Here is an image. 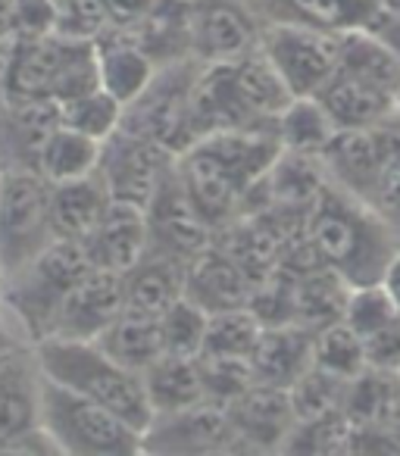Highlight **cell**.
Wrapping results in <instances>:
<instances>
[{"mask_svg": "<svg viewBox=\"0 0 400 456\" xmlns=\"http://www.w3.org/2000/svg\"><path fill=\"white\" fill-rule=\"evenodd\" d=\"M260 51L294 97H316L338 69L341 35L310 26H263Z\"/></svg>", "mask_w": 400, "mask_h": 456, "instance_id": "obj_8", "label": "cell"}, {"mask_svg": "<svg viewBox=\"0 0 400 456\" xmlns=\"http://www.w3.org/2000/svg\"><path fill=\"white\" fill-rule=\"evenodd\" d=\"M57 0H16V38H45L57 35Z\"/></svg>", "mask_w": 400, "mask_h": 456, "instance_id": "obj_41", "label": "cell"}, {"mask_svg": "<svg viewBox=\"0 0 400 456\" xmlns=\"http://www.w3.org/2000/svg\"><path fill=\"white\" fill-rule=\"evenodd\" d=\"M107 4V13H110V22L119 28H128L147 16V10L157 4V0H103Z\"/></svg>", "mask_w": 400, "mask_h": 456, "instance_id": "obj_45", "label": "cell"}, {"mask_svg": "<svg viewBox=\"0 0 400 456\" xmlns=\"http://www.w3.org/2000/svg\"><path fill=\"white\" fill-rule=\"evenodd\" d=\"M10 347H22V344H13V341H4V338H0V350H10Z\"/></svg>", "mask_w": 400, "mask_h": 456, "instance_id": "obj_52", "label": "cell"}, {"mask_svg": "<svg viewBox=\"0 0 400 456\" xmlns=\"http://www.w3.org/2000/svg\"><path fill=\"white\" fill-rule=\"evenodd\" d=\"M225 406H229V416L244 444V453L282 450L298 422L288 387L263 385V381H254L248 391H241Z\"/></svg>", "mask_w": 400, "mask_h": 456, "instance_id": "obj_16", "label": "cell"}, {"mask_svg": "<svg viewBox=\"0 0 400 456\" xmlns=\"http://www.w3.org/2000/svg\"><path fill=\"white\" fill-rule=\"evenodd\" d=\"M63 126L51 97H0V172H38L51 134Z\"/></svg>", "mask_w": 400, "mask_h": 456, "instance_id": "obj_13", "label": "cell"}, {"mask_svg": "<svg viewBox=\"0 0 400 456\" xmlns=\"http://www.w3.org/2000/svg\"><path fill=\"white\" fill-rule=\"evenodd\" d=\"M191 20H194V0H157L147 16L135 26L122 28L138 47H144L157 66H169L191 53ZM119 28V26H116Z\"/></svg>", "mask_w": 400, "mask_h": 456, "instance_id": "obj_25", "label": "cell"}, {"mask_svg": "<svg viewBox=\"0 0 400 456\" xmlns=\"http://www.w3.org/2000/svg\"><path fill=\"white\" fill-rule=\"evenodd\" d=\"M176 159V153L159 141L119 128L113 138L103 141L101 175L113 200L147 209L159 194L163 182L172 175Z\"/></svg>", "mask_w": 400, "mask_h": 456, "instance_id": "obj_9", "label": "cell"}, {"mask_svg": "<svg viewBox=\"0 0 400 456\" xmlns=\"http://www.w3.org/2000/svg\"><path fill=\"white\" fill-rule=\"evenodd\" d=\"M394 113H400V91H397V97H394Z\"/></svg>", "mask_w": 400, "mask_h": 456, "instance_id": "obj_53", "label": "cell"}, {"mask_svg": "<svg viewBox=\"0 0 400 456\" xmlns=\"http://www.w3.org/2000/svg\"><path fill=\"white\" fill-rule=\"evenodd\" d=\"M385 10H391V13L400 16V0H385Z\"/></svg>", "mask_w": 400, "mask_h": 456, "instance_id": "obj_50", "label": "cell"}, {"mask_svg": "<svg viewBox=\"0 0 400 456\" xmlns=\"http://www.w3.org/2000/svg\"><path fill=\"white\" fill-rule=\"evenodd\" d=\"M144 453L157 456H210L244 453V444L229 416V406L219 400H200L178 412L153 416L144 431Z\"/></svg>", "mask_w": 400, "mask_h": 456, "instance_id": "obj_10", "label": "cell"}, {"mask_svg": "<svg viewBox=\"0 0 400 456\" xmlns=\"http://www.w3.org/2000/svg\"><path fill=\"white\" fill-rule=\"evenodd\" d=\"M122 116H126V103L116 101L110 91L94 88L88 94H78L72 101L60 103V119L66 128H76V132L88 134L94 141L113 138L122 128Z\"/></svg>", "mask_w": 400, "mask_h": 456, "instance_id": "obj_34", "label": "cell"}, {"mask_svg": "<svg viewBox=\"0 0 400 456\" xmlns=\"http://www.w3.org/2000/svg\"><path fill=\"white\" fill-rule=\"evenodd\" d=\"M260 331L263 322L250 306L213 313L210 325H207L204 354L200 356H238V360H250Z\"/></svg>", "mask_w": 400, "mask_h": 456, "instance_id": "obj_37", "label": "cell"}, {"mask_svg": "<svg viewBox=\"0 0 400 456\" xmlns=\"http://www.w3.org/2000/svg\"><path fill=\"white\" fill-rule=\"evenodd\" d=\"M0 203H4V172H0Z\"/></svg>", "mask_w": 400, "mask_h": 456, "instance_id": "obj_54", "label": "cell"}, {"mask_svg": "<svg viewBox=\"0 0 400 456\" xmlns=\"http://www.w3.org/2000/svg\"><path fill=\"white\" fill-rule=\"evenodd\" d=\"M10 60H13V41H0V97L7 94Z\"/></svg>", "mask_w": 400, "mask_h": 456, "instance_id": "obj_49", "label": "cell"}, {"mask_svg": "<svg viewBox=\"0 0 400 456\" xmlns=\"http://www.w3.org/2000/svg\"><path fill=\"white\" fill-rule=\"evenodd\" d=\"M304 241L313 256L350 288L379 281L400 238L372 203L360 200L338 184H325L304 219Z\"/></svg>", "mask_w": 400, "mask_h": 456, "instance_id": "obj_1", "label": "cell"}, {"mask_svg": "<svg viewBox=\"0 0 400 456\" xmlns=\"http://www.w3.org/2000/svg\"><path fill=\"white\" fill-rule=\"evenodd\" d=\"M263 26H310L322 32L369 28L385 0H248Z\"/></svg>", "mask_w": 400, "mask_h": 456, "instance_id": "obj_17", "label": "cell"}, {"mask_svg": "<svg viewBox=\"0 0 400 456\" xmlns=\"http://www.w3.org/2000/svg\"><path fill=\"white\" fill-rule=\"evenodd\" d=\"M207 325L210 313L191 297H182L159 316V331H163V347L172 356H200L207 341Z\"/></svg>", "mask_w": 400, "mask_h": 456, "instance_id": "obj_38", "label": "cell"}, {"mask_svg": "<svg viewBox=\"0 0 400 456\" xmlns=\"http://www.w3.org/2000/svg\"><path fill=\"white\" fill-rule=\"evenodd\" d=\"M82 45L91 41H69L63 35H45V38H16L13 60H10L7 94L13 97H51L63 78L66 66L78 53Z\"/></svg>", "mask_w": 400, "mask_h": 456, "instance_id": "obj_18", "label": "cell"}, {"mask_svg": "<svg viewBox=\"0 0 400 456\" xmlns=\"http://www.w3.org/2000/svg\"><path fill=\"white\" fill-rule=\"evenodd\" d=\"M263 22L248 0H194L191 20V53L204 66L238 63L260 51Z\"/></svg>", "mask_w": 400, "mask_h": 456, "instance_id": "obj_11", "label": "cell"}, {"mask_svg": "<svg viewBox=\"0 0 400 456\" xmlns=\"http://www.w3.org/2000/svg\"><path fill=\"white\" fill-rule=\"evenodd\" d=\"M369 203L379 209V216L397 232V238H400V169H385V175H381L379 188H375V194Z\"/></svg>", "mask_w": 400, "mask_h": 456, "instance_id": "obj_43", "label": "cell"}, {"mask_svg": "<svg viewBox=\"0 0 400 456\" xmlns=\"http://www.w3.org/2000/svg\"><path fill=\"white\" fill-rule=\"evenodd\" d=\"M147 225H151V254L182 260L184 266H191L204 250H210L216 238V228L191 203L176 169L147 207Z\"/></svg>", "mask_w": 400, "mask_h": 456, "instance_id": "obj_12", "label": "cell"}, {"mask_svg": "<svg viewBox=\"0 0 400 456\" xmlns=\"http://www.w3.org/2000/svg\"><path fill=\"white\" fill-rule=\"evenodd\" d=\"M381 285H385V291L391 294V300L397 304V310H400V248L394 250V256L388 260V266H385V273H381Z\"/></svg>", "mask_w": 400, "mask_h": 456, "instance_id": "obj_47", "label": "cell"}, {"mask_svg": "<svg viewBox=\"0 0 400 456\" xmlns=\"http://www.w3.org/2000/svg\"><path fill=\"white\" fill-rule=\"evenodd\" d=\"M207 66L200 60L188 57L178 63L159 66L153 82L144 94L135 97L122 116V128L141 138H151L166 144L172 153H182L194 144V126H191V110H194V91Z\"/></svg>", "mask_w": 400, "mask_h": 456, "instance_id": "obj_5", "label": "cell"}, {"mask_svg": "<svg viewBox=\"0 0 400 456\" xmlns=\"http://www.w3.org/2000/svg\"><path fill=\"white\" fill-rule=\"evenodd\" d=\"M88 256L97 269L126 275L132 266H138L151 250V225H147V209L132 203L110 200L101 225L94 235L85 241Z\"/></svg>", "mask_w": 400, "mask_h": 456, "instance_id": "obj_19", "label": "cell"}, {"mask_svg": "<svg viewBox=\"0 0 400 456\" xmlns=\"http://www.w3.org/2000/svg\"><path fill=\"white\" fill-rule=\"evenodd\" d=\"M184 281L188 266L182 260H172L163 254H151L122 275V291H126V313L159 319L172 304L184 297Z\"/></svg>", "mask_w": 400, "mask_h": 456, "instance_id": "obj_24", "label": "cell"}, {"mask_svg": "<svg viewBox=\"0 0 400 456\" xmlns=\"http://www.w3.org/2000/svg\"><path fill=\"white\" fill-rule=\"evenodd\" d=\"M126 306L122 275L110 269H91L69 294L57 313L51 338H69V341H97L110 329Z\"/></svg>", "mask_w": 400, "mask_h": 456, "instance_id": "obj_15", "label": "cell"}, {"mask_svg": "<svg viewBox=\"0 0 400 456\" xmlns=\"http://www.w3.org/2000/svg\"><path fill=\"white\" fill-rule=\"evenodd\" d=\"M344 391H347V379H338V375L325 372L316 362L288 387L298 422L325 419V416H344Z\"/></svg>", "mask_w": 400, "mask_h": 456, "instance_id": "obj_36", "label": "cell"}, {"mask_svg": "<svg viewBox=\"0 0 400 456\" xmlns=\"http://www.w3.org/2000/svg\"><path fill=\"white\" fill-rule=\"evenodd\" d=\"M0 41H16V0H0Z\"/></svg>", "mask_w": 400, "mask_h": 456, "instance_id": "obj_48", "label": "cell"}, {"mask_svg": "<svg viewBox=\"0 0 400 456\" xmlns=\"http://www.w3.org/2000/svg\"><path fill=\"white\" fill-rule=\"evenodd\" d=\"M101 151H103L101 141L88 138V134L76 132V128L60 126L57 132L51 134V141L45 144L38 172L51 184L94 175V172L101 169Z\"/></svg>", "mask_w": 400, "mask_h": 456, "instance_id": "obj_32", "label": "cell"}, {"mask_svg": "<svg viewBox=\"0 0 400 456\" xmlns=\"http://www.w3.org/2000/svg\"><path fill=\"white\" fill-rule=\"evenodd\" d=\"M41 425L66 456H138L144 435L97 400L57 385L45 375Z\"/></svg>", "mask_w": 400, "mask_h": 456, "instance_id": "obj_3", "label": "cell"}, {"mask_svg": "<svg viewBox=\"0 0 400 456\" xmlns=\"http://www.w3.org/2000/svg\"><path fill=\"white\" fill-rule=\"evenodd\" d=\"M57 35H63L69 41H91V45H97V38H103V32L113 26L103 0H57Z\"/></svg>", "mask_w": 400, "mask_h": 456, "instance_id": "obj_40", "label": "cell"}, {"mask_svg": "<svg viewBox=\"0 0 400 456\" xmlns=\"http://www.w3.org/2000/svg\"><path fill=\"white\" fill-rule=\"evenodd\" d=\"M313 362L325 372L338 375V379H354L366 362V341L350 329L344 319H335V322L316 329V347H313Z\"/></svg>", "mask_w": 400, "mask_h": 456, "instance_id": "obj_35", "label": "cell"}, {"mask_svg": "<svg viewBox=\"0 0 400 456\" xmlns=\"http://www.w3.org/2000/svg\"><path fill=\"white\" fill-rule=\"evenodd\" d=\"M91 269H94V263H91L88 248L82 241L57 238L26 269L10 275L0 300L16 316V322L26 329L29 341L38 344L45 338H51V329L57 322V313L63 306L66 294Z\"/></svg>", "mask_w": 400, "mask_h": 456, "instance_id": "obj_4", "label": "cell"}, {"mask_svg": "<svg viewBox=\"0 0 400 456\" xmlns=\"http://www.w3.org/2000/svg\"><path fill=\"white\" fill-rule=\"evenodd\" d=\"M369 28H372V32L379 35V38L385 41L388 47H391L394 57L400 60V16H397V13H391V10L381 7V13L375 16L372 26H369Z\"/></svg>", "mask_w": 400, "mask_h": 456, "instance_id": "obj_46", "label": "cell"}, {"mask_svg": "<svg viewBox=\"0 0 400 456\" xmlns=\"http://www.w3.org/2000/svg\"><path fill=\"white\" fill-rule=\"evenodd\" d=\"M313 347H316V331L306 329V325H263L260 338L254 344V354H250L254 379L263 381V385L291 387L313 366Z\"/></svg>", "mask_w": 400, "mask_h": 456, "instance_id": "obj_21", "label": "cell"}, {"mask_svg": "<svg viewBox=\"0 0 400 456\" xmlns=\"http://www.w3.org/2000/svg\"><path fill=\"white\" fill-rule=\"evenodd\" d=\"M4 288H7V269H4V263H0V294H4Z\"/></svg>", "mask_w": 400, "mask_h": 456, "instance_id": "obj_51", "label": "cell"}, {"mask_svg": "<svg viewBox=\"0 0 400 456\" xmlns=\"http://www.w3.org/2000/svg\"><path fill=\"white\" fill-rule=\"evenodd\" d=\"M316 97L338 128H375L394 113V94L341 69Z\"/></svg>", "mask_w": 400, "mask_h": 456, "instance_id": "obj_28", "label": "cell"}, {"mask_svg": "<svg viewBox=\"0 0 400 456\" xmlns=\"http://www.w3.org/2000/svg\"><path fill=\"white\" fill-rule=\"evenodd\" d=\"M41 385L35 344L0 350V453H60L41 425Z\"/></svg>", "mask_w": 400, "mask_h": 456, "instance_id": "obj_6", "label": "cell"}, {"mask_svg": "<svg viewBox=\"0 0 400 456\" xmlns=\"http://www.w3.org/2000/svg\"><path fill=\"white\" fill-rule=\"evenodd\" d=\"M53 184L41 172H7L4 175V203H0V263L7 279L26 269L41 250H47L53 235L51 219Z\"/></svg>", "mask_w": 400, "mask_h": 456, "instance_id": "obj_7", "label": "cell"}, {"mask_svg": "<svg viewBox=\"0 0 400 456\" xmlns=\"http://www.w3.org/2000/svg\"><path fill=\"white\" fill-rule=\"evenodd\" d=\"M110 191L101 169L94 175L76 178V182H60L51 191V219L53 235L66 241H88L94 228L101 225L103 213L110 207Z\"/></svg>", "mask_w": 400, "mask_h": 456, "instance_id": "obj_26", "label": "cell"}, {"mask_svg": "<svg viewBox=\"0 0 400 456\" xmlns=\"http://www.w3.org/2000/svg\"><path fill=\"white\" fill-rule=\"evenodd\" d=\"M375 138L388 169H400V113H391L381 126H375Z\"/></svg>", "mask_w": 400, "mask_h": 456, "instance_id": "obj_44", "label": "cell"}, {"mask_svg": "<svg viewBox=\"0 0 400 456\" xmlns=\"http://www.w3.org/2000/svg\"><path fill=\"white\" fill-rule=\"evenodd\" d=\"M97 344L116 362H122L126 369H135V372H147L166 354L159 319L138 316V313H126V310L110 322V329L97 338Z\"/></svg>", "mask_w": 400, "mask_h": 456, "instance_id": "obj_30", "label": "cell"}, {"mask_svg": "<svg viewBox=\"0 0 400 456\" xmlns=\"http://www.w3.org/2000/svg\"><path fill=\"white\" fill-rule=\"evenodd\" d=\"M275 128H279V141L285 151L306 153V157H322V151L338 132L319 97H294L279 116Z\"/></svg>", "mask_w": 400, "mask_h": 456, "instance_id": "obj_33", "label": "cell"}, {"mask_svg": "<svg viewBox=\"0 0 400 456\" xmlns=\"http://www.w3.org/2000/svg\"><path fill=\"white\" fill-rule=\"evenodd\" d=\"M176 172H178V178H182L184 191H188L191 203L200 209V216H204L216 232L241 216L248 191H244V184L225 169V163L204 144V141H197L188 151L178 153Z\"/></svg>", "mask_w": 400, "mask_h": 456, "instance_id": "obj_14", "label": "cell"}, {"mask_svg": "<svg viewBox=\"0 0 400 456\" xmlns=\"http://www.w3.org/2000/svg\"><path fill=\"white\" fill-rule=\"evenodd\" d=\"M35 354H38L41 372L51 381L103 403L141 435L151 428L153 406L147 397L144 372H135V369L116 362L97 341L45 338L35 344Z\"/></svg>", "mask_w": 400, "mask_h": 456, "instance_id": "obj_2", "label": "cell"}, {"mask_svg": "<svg viewBox=\"0 0 400 456\" xmlns=\"http://www.w3.org/2000/svg\"><path fill=\"white\" fill-rule=\"evenodd\" d=\"M97 60H101V88L110 91L126 107L135 97L144 94V88L159 69L151 53L116 26H110L103 38H97Z\"/></svg>", "mask_w": 400, "mask_h": 456, "instance_id": "obj_27", "label": "cell"}, {"mask_svg": "<svg viewBox=\"0 0 400 456\" xmlns=\"http://www.w3.org/2000/svg\"><path fill=\"white\" fill-rule=\"evenodd\" d=\"M400 316L397 304L391 300V294L385 291L381 281H369V285H354L344 304V322L366 341L375 331L388 329L394 319Z\"/></svg>", "mask_w": 400, "mask_h": 456, "instance_id": "obj_39", "label": "cell"}, {"mask_svg": "<svg viewBox=\"0 0 400 456\" xmlns=\"http://www.w3.org/2000/svg\"><path fill=\"white\" fill-rule=\"evenodd\" d=\"M338 69L375 85L397 97L400 91V60L394 51L372 32V28H354L341 35V53H338Z\"/></svg>", "mask_w": 400, "mask_h": 456, "instance_id": "obj_31", "label": "cell"}, {"mask_svg": "<svg viewBox=\"0 0 400 456\" xmlns=\"http://www.w3.org/2000/svg\"><path fill=\"white\" fill-rule=\"evenodd\" d=\"M184 297L200 304L210 316L213 313L238 310V306H250L254 279L244 273L235 256H229L223 248L213 244L210 250H204V254L188 266Z\"/></svg>", "mask_w": 400, "mask_h": 456, "instance_id": "obj_22", "label": "cell"}, {"mask_svg": "<svg viewBox=\"0 0 400 456\" xmlns=\"http://www.w3.org/2000/svg\"><path fill=\"white\" fill-rule=\"evenodd\" d=\"M319 159H322L331 184L350 191L366 203L372 200L375 188L388 169L375 128H338Z\"/></svg>", "mask_w": 400, "mask_h": 456, "instance_id": "obj_20", "label": "cell"}, {"mask_svg": "<svg viewBox=\"0 0 400 456\" xmlns=\"http://www.w3.org/2000/svg\"><path fill=\"white\" fill-rule=\"evenodd\" d=\"M366 362L375 369H388V372H400V316L394 319L388 329L375 331L366 338Z\"/></svg>", "mask_w": 400, "mask_h": 456, "instance_id": "obj_42", "label": "cell"}, {"mask_svg": "<svg viewBox=\"0 0 400 456\" xmlns=\"http://www.w3.org/2000/svg\"><path fill=\"white\" fill-rule=\"evenodd\" d=\"M147 397H151L153 416L178 412L184 406H194L207 400L204 372H200V356H172L163 354L144 372Z\"/></svg>", "mask_w": 400, "mask_h": 456, "instance_id": "obj_29", "label": "cell"}, {"mask_svg": "<svg viewBox=\"0 0 400 456\" xmlns=\"http://www.w3.org/2000/svg\"><path fill=\"white\" fill-rule=\"evenodd\" d=\"M229 66V82L235 91L238 103H241L244 116L254 128H275L279 116L285 113V107L294 101L291 88L285 85V78L279 76L269 57L263 51L248 53L238 63ZM279 132V128H275Z\"/></svg>", "mask_w": 400, "mask_h": 456, "instance_id": "obj_23", "label": "cell"}]
</instances>
